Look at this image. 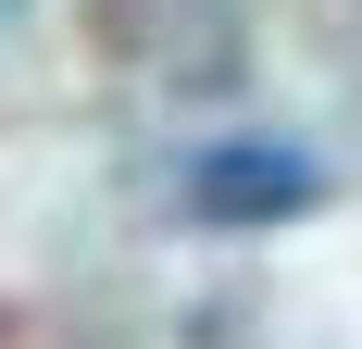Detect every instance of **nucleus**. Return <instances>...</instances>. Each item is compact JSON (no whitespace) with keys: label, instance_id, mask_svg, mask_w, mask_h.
I'll return each instance as SVG.
<instances>
[{"label":"nucleus","instance_id":"f257e3e1","mask_svg":"<svg viewBox=\"0 0 362 349\" xmlns=\"http://www.w3.org/2000/svg\"><path fill=\"white\" fill-rule=\"evenodd\" d=\"M325 200V162L300 138H213L187 150V225H288Z\"/></svg>","mask_w":362,"mask_h":349},{"label":"nucleus","instance_id":"f03ea898","mask_svg":"<svg viewBox=\"0 0 362 349\" xmlns=\"http://www.w3.org/2000/svg\"><path fill=\"white\" fill-rule=\"evenodd\" d=\"M100 37L175 88H213L238 63V0H100Z\"/></svg>","mask_w":362,"mask_h":349},{"label":"nucleus","instance_id":"7ed1b4c3","mask_svg":"<svg viewBox=\"0 0 362 349\" xmlns=\"http://www.w3.org/2000/svg\"><path fill=\"white\" fill-rule=\"evenodd\" d=\"M13 13H25V0H0V25H13Z\"/></svg>","mask_w":362,"mask_h":349}]
</instances>
